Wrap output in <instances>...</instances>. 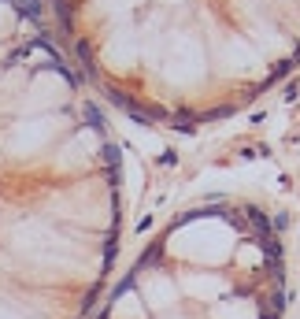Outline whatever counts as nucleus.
Returning a JSON list of instances; mask_svg holds the SVG:
<instances>
[{"label":"nucleus","instance_id":"obj_1","mask_svg":"<svg viewBox=\"0 0 300 319\" xmlns=\"http://www.w3.org/2000/svg\"><path fill=\"white\" fill-rule=\"evenodd\" d=\"M119 241V160L26 0H0V319H86Z\"/></svg>","mask_w":300,"mask_h":319},{"label":"nucleus","instance_id":"obj_3","mask_svg":"<svg viewBox=\"0 0 300 319\" xmlns=\"http://www.w3.org/2000/svg\"><path fill=\"white\" fill-rule=\"evenodd\" d=\"M285 256L248 201H208L148 241L97 319H282Z\"/></svg>","mask_w":300,"mask_h":319},{"label":"nucleus","instance_id":"obj_2","mask_svg":"<svg viewBox=\"0 0 300 319\" xmlns=\"http://www.w3.org/2000/svg\"><path fill=\"white\" fill-rule=\"evenodd\" d=\"M86 71L159 123H211L300 60V0H56Z\"/></svg>","mask_w":300,"mask_h":319}]
</instances>
